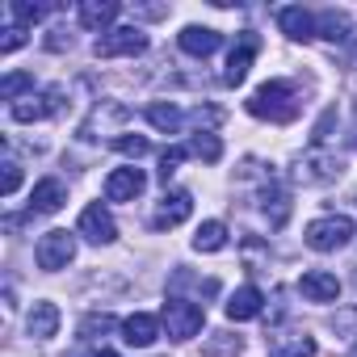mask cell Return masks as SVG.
I'll use <instances>...</instances> for the list:
<instances>
[{
    "label": "cell",
    "instance_id": "6da1fadb",
    "mask_svg": "<svg viewBox=\"0 0 357 357\" xmlns=\"http://www.w3.org/2000/svg\"><path fill=\"white\" fill-rule=\"evenodd\" d=\"M298 109H303V101H298L294 84H286V80H265L248 97V114L252 118H265V122H294Z\"/></svg>",
    "mask_w": 357,
    "mask_h": 357
},
{
    "label": "cell",
    "instance_id": "7a4b0ae2",
    "mask_svg": "<svg viewBox=\"0 0 357 357\" xmlns=\"http://www.w3.org/2000/svg\"><path fill=\"white\" fill-rule=\"evenodd\" d=\"M340 172H344V160L328 147H307L294 160V181L298 185H332Z\"/></svg>",
    "mask_w": 357,
    "mask_h": 357
},
{
    "label": "cell",
    "instance_id": "3957f363",
    "mask_svg": "<svg viewBox=\"0 0 357 357\" xmlns=\"http://www.w3.org/2000/svg\"><path fill=\"white\" fill-rule=\"evenodd\" d=\"M160 319H164V328H168L172 340H194L202 332V324H206V311L198 303H190V298H168Z\"/></svg>",
    "mask_w": 357,
    "mask_h": 357
},
{
    "label": "cell",
    "instance_id": "277c9868",
    "mask_svg": "<svg viewBox=\"0 0 357 357\" xmlns=\"http://www.w3.org/2000/svg\"><path fill=\"white\" fill-rule=\"evenodd\" d=\"M303 240L315 252H336V248H344L353 240V223L344 215H324V219H311L307 223V236Z\"/></svg>",
    "mask_w": 357,
    "mask_h": 357
},
{
    "label": "cell",
    "instance_id": "5b68a950",
    "mask_svg": "<svg viewBox=\"0 0 357 357\" xmlns=\"http://www.w3.org/2000/svg\"><path fill=\"white\" fill-rule=\"evenodd\" d=\"M34 261H38V269H47V273L68 269V265L76 261V236L63 231V227L47 231V236L38 240V248H34Z\"/></svg>",
    "mask_w": 357,
    "mask_h": 357
},
{
    "label": "cell",
    "instance_id": "8992f818",
    "mask_svg": "<svg viewBox=\"0 0 357 357\" xmlns=\"http://www.w3.org/2000/svg\"><path fill=\"white\" fill-rule=\"evenodd\" d=\"M93 51H97V59H126V55H143V51H147V34H143L139 26H118V30L101 34Z\"/></svg>",
    "mask_w": 357,
    "mask_h": 357
},
{
    "label": "cell",
    "instance_id": "52a82bcc",
    "mask_svg": "<svg viewBox=\"0 0 357 357\" xmlns=\"http://www.w3.org/2000/svg\"><path fill=\"white\" fill-rule=\"evenodd\" d=\"M190 215H194V198H190L185 190H172V194H164V198L155 202L151 227H155V231H172V227H181Z\"/></svg>",
    "mask_w": 357,
    "mask_h": 357
},
{
    "label": "cell",
    "instance_id": "ba28073f",
    "mask_svg": "<svg viewBox=\"0 0 357 357\" xmlns=\"http://www.w3.org/2000/svg\"><path fill=\"white\" fill-rule=\"evenodd\" d=\"M76 231L89 240V244H114L118 240V223H114V215L101 206V202H93V206H84L80 211V223H76Z\"/></svg>",
    "mask_w": 357,
    "mask_h": 357
},
{
    "label": "cell",
    "instance_id": "9c48e42d",
    "mask_svg": "<svg viewBox=\"0 0 357 357\" xmlns=\"http://www.w3.org/2000/svg\"><path fill=\"white\" fill-rule=\"evenodd\" d=\"M257 47H261V38H257L252 30H244V34H240V43H236V47H231V55H227V68H223V84H227V89H240V84L248 80V68H252Z\"/></svg>",
    "mask_w": 357,
    "mask_h": 357
},
{
    "label": "cell",
    "instance_id": "30bf717a",
    "mask_svg": "<svg viewBox=\"0 0 357 357\" xmlns=\"http://www.w3.org/2000/svg\"><path fill=\"white\" fill-rule=\"evenodd\" d=\"M59 101H63V89H47V93H30V97L13 101L9 114H13V122H43L51 114H59Z\"/></svg>",
    "mask_w": 357,
    "mask_h": 357
},
{
    "label": "cell",
    "instance_id": "8fae6325",
    "mask_svg": "<svg viewBox=\"0 0 357 357\" xmlns=\"http://www.w3.org/2000/svg\"><path fill=\"white\" fill-rule=\"evenodd\" d=\"M265 349L269 357H315V340L298 328H273L265 336Z\"/></svg>",
    "mask_w": 357,
    "mask_h": 357
},
{
    "label": "cell",
    "instance_id": "7c38bea8",
    "mask_svg": "<svg viewBox=\"0 0 357 357\" xmlns=\"http://www.w3.org/2000/svg\"><path fill=\"white\" fill-rule=\"evenodd\" d=\"M147 190V176H143V168H114L109 176H105V198L109 202H135L139 194Z\"/></svg>",
    "mask_w": 357,
    "mask_h": 357
},
{
    "label": "cell",
    "instance_id": "4fadbf2b",
    "mask_svg": "<svg viewBox=\"0 0 357 357\" xmlns=\"http://www.w3.org/2000/svg\"><path fill=\"white\" fill-rule=\"evenodd\" d=\"M278 30L290 43H311L315 38V17L303 5H286V9H278Z\"/></svg>",
    "mask_w": 357,
    "mask_h": 357
},
{
    "label": "cell",
    "instance_id": "5bb4252c",
    "mask_svg": "<svg viewBox=\"0 0 357 357\" xmlns=\"http://www.w3.org/2000/svg\"><path fill=\"white\" fill-rule=\"evenodd\" d=\"M155 336H160V319H155V315L135 311V315H126V319H122V340H126L130 349H151V344H155Z\"/></svg>",
    "mask_w": 357,
    "mask_h": 357
},
{
    "label": "cell",
    "instance_id": "9a60e30c",
    "mask_svg": "<svg viewBox=\"0 0 357 357\" xmlns=\"http://www.w3.org/2000/svg\"><path fill=\"white\" fill-rule=\"evenodd\" d=\"M63 202H68V185L59 176H43L34 185V194H30V215H55Z\"/></svg>",
    "mask_w": 357,
    "mask_h": 357
},
{
    "label": "cell",
    "instance_id": "2e32d148",
    "mask_svg": "<svg viewBox=\"0 0 357 357\" xmlns=\"http://www.w3.org/2000/svg\"><path fill=\"white\" fill-rule=\"evenodd\" d=\"M176 43H181V51H185V55L206 59V55H215V51L223 47V34H219V30H211V26H185Z\"/></svg>",
    "mask_w": 357,
    "mask_h": 357
},
{
    "label": "cell",
    "instance_id": "e0dca14e",
    "mask_svg": "<svg viewBox=\"0 0 357 357\" xmlns=\"http://www.w3.org/2000/svg\"><path fill=\"white\" fill-rule=\"evenodd\" d=\"M298 290H303V298H311V303H336V298H340V282H336V273H328V269L303 273Z\"/></svg>",
    "mask_w": 357,
    "mask_h": 357
},
{
    "label": "cell",
    "instance_id": "ac0fdd59",
    "mask_svg": "<svg viewBox=\"0 0 357 357\" xmlns=\"http://www.w3.org/2000/svg\"><path fill=\"white\" fill-rule=\"evenodd\" d=\"M59 307L55 303H47V298H38L34 307H30V315H26V332L34 336V340H51L55 332H59Z\"/></svg>",
    "mask_w": 357,
    "mask_h": 357
},
{
    "label": "cell",
    "instance_id": "d6986e66",
    "mask_svg": "<svg viewBox=\"0 0 357 357\" xmlns=\"http://www.w3.org/2000/svg\"><path fill=\"white\" fill-rule=\"evenodd\" d=\"M261 307H265V294H261L257 286H240V290L227 298V307H223V311H227V319H231V324H244V319H257V315H261Z\"/></svg>",
    "mask_w": 357,
    "mask_h": 357
},
{
    "label": "cell",
    "instance_id": "ffe728a7",
    "mask_svg": "<svg viewBox=\"0 0 357 357\" xmlns=\"http://www.w3.org/2000/svg\"><path fill=\"white\" fill-rule=\"evenodd\" d=\"M76 17H80L84 30L109 34V26H114V17H118V5H114V0H84V5L76 9Z\"/></svg>",
    "mask_w": 357,
    "mask_h": 357
},
{
    "label": "cell",
    "instance_id": "44dd1931",
    "mask_svg": "<svg viewBox=\"0 0 357 357\" xmlns=\"http://www.w3.org/2000/svg\"><path fill=\"white\" fill-rule=\"evenodd\" d=\"M261 211H265V219H269V227H286V219H290V194L273 181H265V190H261Z\"/></svg>",
    "mask_w": 357,
    "mask_h": 357
},
{
    "label": "cell",
    "instance_id": "7402d4cb",
    "mask_svg": "<svg viewBox=\"0 0 357 357\" xmlns=\"http://www.w3.org/2000/svg\"><path fill=\"white\" fill-rule=\"evenodd\" d=\"M349 34H353V22H349V13H340V9H324L319 17H315V38H324V43H349Z\"/></svg>",
    "mask_w": 357,
    "mask_h": 357
},
{
    "label": "cell",
    "instance_id": "603a6c76",
    "mask_svg": "<svg viewBox=\"0 0 357 357\" xmlns=\"http://www.w3.org/2000/svg\"><path fill=\"white\" fill-rule=\"evenodd\" d=\"M143 118H147V122H151L155 130H164V135H176V130H181V126H185V114H181V109H176L172 101H168V105H164V101H155V105H147V109H143Z\"/></svg>",
    "mask_w": 357,
    "mask_h": 357
},
{
    "label": "cell",
    "instance_id": "cb8c5ba5",
    "mask_svg": "<svg viewBox=\"0 0 357 357\" xmlns=\"http://www.w3.org/2000/svg\"><path fill=\"white\" fill-rule=\"evenodd\" d=\"M219 248H227V227L219 219H206L194 236V252H219Z\"/></svg>",
    "mask_w": 357,
    "mask_h": 357
},
{
    "label": "cell",
    "instance_id": "d4e9b609",
    "mask_svg": "<svg viewBox=\"0 0 357 357\" xmlns=\"http://www.w3.org/2000/svg\"><path fill=\"white\" fill-rule=\"evenodd\" d=\"M118 328V319L109 315V311H93V315H84L80 319V340L84 344H93V340H101L105 332H114Z\"/></svg>",
    "mask_w": 357,
    "mask_h": 357
},
{
    "label": "cell",
    "instance_id": "484cf974",
    "mask_svg": "<svg viewBox=\"0 0 357 357\" xmlns=\"http://www.w3.org/2000/svg\"><path fill=\"white\" fill-rule=\"evenodd\" d=\"M190 155H198V160H206V164H219V155H223L219 135H215V130H198L194 143H190Z\"/></svg>",
    "mask_w": 357,
    "mask_h": 357
},
{
    "label": "cell",
    "instance_id": "4316f807",
    "mask_svg": "<svg viewBox=\"0 0 357 357\" xmlns=\"http://www.w3.org/2000/svg\"><path fill=\"white\" fill-rule=\"evenodd\" d=\"M22 93H26V97L34 93V76H30V72H9L5 80H0V97H5L9 105L22 101Z\"/></svg>",
    "mask_w": 357,
    "mask_h": 357
},
{
    "label": "cell",
    "instance_id": "83f0119b",
    "mask_svg": "<svg viewBox=\"0 0 357 357\" xmlns=\"http://www.w3.org/2000/svg\"><path fill=\"white\" fill-rule=\"evenodd\" d=\"M244 344H240V336H231V332H211V340H206V353L211 357H236Z\"/></svg>",
    "mask_w": 357,
    "mask_h": 357
},
{
    "label": "cell",
    "instance_id": "f1b7e54d",
    "mask_svg": "<svg viewBox=\"0 0 357 357\" xmlns=\"http://www.w3.org/2000/svg\"><path fill=\"white\" fill-rule=\"evenodd\" d=\"M43 5H26V0H13L9 5V17H13V26H22V30H30L34 22H43Z\"/></svg>",
    "mask_w": 357,
    "mask_h": 357
},
{
    "label": "cell",
    "instance_id": "f546056e",
    "mask_svg": "<svg viewBox=\"0 0 357 357\" xmlns=\"http://www.w3.org/2000/svg\"><path fill=\"white\" fill-rule=\"evenodd\" d=\"M0 168H5V181H0V194H5V198H13V194L22 190V164H17V160H5Z\"/></svg>",
    "mask_w": 357,
    "mask_h": 357
},
{
    "label": "cell",
    "instance_id": "4dcf8cb0",
    "mask_svg": "<svg viewBox=\"0 0 357 357\" xmlns=\"http://www.w3.org/2000/svg\"><path fill=\"white\" fill-rule=\"evenodd\" d=\"M332 126H336V105H328V109H324V118L315 122V130H311V147H324V143H328V135H332Z\"/></svg>",
    "mask_w": 357,
    "mask_h": 357
},
{
    "label": "cell",
    "instance_id": "1f68e13d",
    "mask_svg": "<svg viewBox=\"0 0 357 357\" xmlns=\"http://www.w3.org/2000/svg\"><path fill=\"white\" fill-rule=\"evenodd\" d=\"M114 147H118L122 155H135V160L151 151V143H147V139H139V135H118V139H114Z\"/></svg>",
    "mask_w": 357,
    "mask_h": 357
},
{
    "label": "cell",
    "instance_id": "d6a6232c",
    "mask_svg": "<svg viewBox=\"0 0 357 357\" xmlns=\"http://www.w3.org/2000/svg\"><path fill=\"white\" fill-rule=\"evenodd\" d=\"M185 155H190V147H168V151L160 155V176H164V181H168L172 172H176V164H181Z\"/></svg>",
    "mask_w": 357,
    "mask_h": 357
},
{
    "label": "cell",
    "instance_id": "836d02e7",
    "mask_svg": "<svg viewBox=\"0 0 357 357\" xmlns=\"http://www.w3.org/2000/svg\"><path fill=\"white\" fill-rule=\"evenodd\" d=\"M26 34H30V30H22V26L9 22V26H5V38H0V55H13V51L26 43Z\"/></svg>",
    "mask_w": 357,
    "mask_h": 357
},
{
    "label": "cell",
    "instance_id": "e575fe53",
    "mask_svg": "<svg viewBox=\"0 0 357 357\" xmlns=\"http://www.w3.org/2000/svg\"><path fill=\"white\" fill-rule=\"evenodd\" d=\"M63 357H97V349H76V353H63Z\"/></svg>",
    "mask_w": 357,
    "mask_h": 357
},
{
    "label": "cell",
    "instance_id": "d590c367",
    "mask_svg": "<svg viewBox=\"0 0 357 357\" xmlns=\"http://www.w3.org/2000/svg\"><path fill=\"white\" fill-rule=\"evenodd\" d=\"M353 357H357V349H353Z\"/></svg>",
    "mask_w": 357,
    "mask_h": 357
}]
</instances>
